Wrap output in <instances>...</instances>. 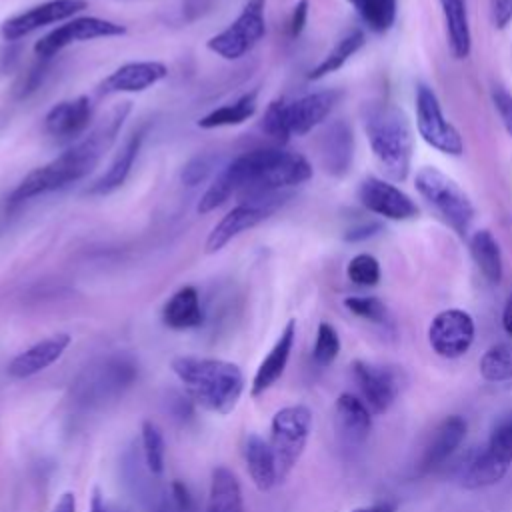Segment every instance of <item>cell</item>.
<instances>
[{
	"mask_svg": "<svg viewBox=\"0 0 512 512\" xmlns=\"http://www.w3.org/2000/svg\"><path fill=\"white\" fill-rule=\"evenodd\" d=\"M294 340H296V320H288L284 330L280 332L278 340L274 342L270 352L260 362V366H258L254 378H252L250 396L256 398V396L264 394L268 388H272L280 380V376L286 370Z\"/></svg>",
	"mask_w": 512,
	"mask_h": 512,
	"instance_id": "7402d4cb",
	"label": "cell"
},
{
	"mask_svg": "<svg viewBox=\"0 0 512 512\" xmlns=\"http://www.w3.org/2000/svg\"><path fill=\"white\" fill-rule=\"evenodd\" d=\"M474 318L462 308H446L438 312L428 326L430 348L442 358L464 356L474 342Z\"/></svg>",
	"mask_w": 512,
	"mask_h": 512,
	"instance_id": "4fadbf2b",
	"label": "cell"
},
{
	"mask_svg": "<svg viewBox=\"0 0 512 512\" xmlns=\"http://www.w3.org/2000/svg\"><path fill=\"white\" fill-rule=\"evenodd\" d=\"M312 432V412L304 404L280 408L270 424V448L276 458L278 480L282 482L298 464Z\"/></svg>",
	"mask_w": 512,
	"mask_h": 512,
	"instance_id": "52a82bcc",
	"label": "cell"
},
{
	"mask_svg": "<svg viewBox=\"0 0 512 512\" xmlns=\"http://www.w3.org/2000/svg\"><path fill=\"white\" fill-rule=\"evenodd\" d=\"M216 162H218V160H216V156H212V154H198V156L190 158V160L184 164V168H182V174H180L182 182H184L186 186H198L200 182H204V180L212 174Z\"/></svg>",
	"mask_w": 512,
	"mask_h": 512,
	"instance_id": "ab89813d",
	"label": "cell"
},
{
	"mask_svg": "<svg viewBox=\"0 0 512 512\" xmlns=\"http://www.w3.org/2000/svg\"><path fill=\"white\" fill-rule=\"evenodd\" d=\"M140 442H142V458H144L146 470L152 476H160L164 472L166 444H164L162 430L152 420H144Z\"/></svg>",
	"mask_w": 512,
	"mask_h": 512,
	"instance_id": "e575fe53",
	"label": "cell"
},
{
	"mask_svg": "<svg viewBox=\"0 0 512 512\" xmlns=\"http://www.w3.org/2000/svg\"><path fill=\"white\" fill-rule=\"evenodd\" d=\"M466 428H468V424L462 416H458V414L446 416L436 426V430L432 432L430 440L426 442V446L422 450V456L418 462L420 472H430V470L442 466L456 452V448L464 442Z\"/></svg>",
	"mask_w": 512,
	"mask_h": 512,
	"instance_id": "d6986e66",
	"label": "cell"
},
{
	"mask_svg": "<svg viewBox=\"0 0 512 512\" xmlns=\"http://www.w3.org/2000/svg\"><path fill=\"white\" fill-rule=\"evenodd\" d=\"M336 426L348 446L362 444L372 430V412L358 396L344 392L336 400Z\"/></svg>",
	"mask_w": 512,
	"mask_h": 512,
	"instance_id": "cb8c5ba5",
	"label": "cell"
},
{
	"mask_svg": "<svg viewBox=\"0 0 512 512\" xmlns=\"http://www.w3.org/2000/svg\"><path fill=\"white\" fill-rule=\"evenodd\" d=\"M352 374L362 392V400L372 414H384L400 392L398 372L388 366L354 360Z\"/></svg>",
	"mask_w": 512,
	"mask_h": 512,
	"instance_id": "9a60e30c",
	"label": "cell"
},
{
	"mask_svg": "<svg viewBox=\"0 0 512 512\" xmlns=\"http://www.w3.org/2000/svg\"><path fill=\"white\" fill-rule=\"evenodd\" d=\"M312 176V164L298 152L284 148H256L234 158L206 188L196 210L208 214L222 206L230 196L242 200L282 194Z\"/></svg>",
	"mask_w": 512,
	"mask_h": 512,
	"instance_id": "6da1fadb",
	"label": "cell"
},
{
	"mask_svg": "<svg viewBox=\"0 0 512 512\" xmlns=\"http://www.w3.org/2000/svg\"><path fill=\"white\" fill-rule=\"evenodd\" d=\"M172 370L196 404L220 416L230 414L244 392V374L228 360L178 356Z\"/></svg>",
	"mask_w": 512,
	"mask_h": 512,
	"instance_id": "3957f363",
	"label": "cell"
},
{
	"mask_svg": "<svg viewBox=\"0 0 512 512\" xmlns=\"http://www.w3.org/2000/svg\"><path fill=\"white\" fill-rule=\"evenodd\" d=\"M440 6H442V18H444L450 52L458 60L468 58L472 50V34H470L466 0H440Z\"/></svg>",
	"mask_w": 512,
	"mask_h": 512,
	"instance_id": "f1b7e54d",
	"label": "cell"
},
{
	"mask_svg": "<svg viewBox=\"0 0 512 512\" xmlns=\"http://www.w3.org/2000/svg\"><path fill=\"white\" fill-rule=\"evenodd\" d=\"M418 194L460 234L466 236L474 220V206L468 194L436 166H424L414 176Z\"/></svg>",
	"mask_w": 512,
	"mask_h": 512,
	"instance_id": "8992f818",
	"label": "cell"
},
{
	"mask_svg": "<svg viewBox=\"0 0 512 512\" xmlns=\"http://www.w3.org/2000/svg\"><path fill=\"white\" fill-rule=\"evenodd\" d=\"M266 0H248L238 18L206 42V48L224 60H238L248 54L266 34Z\"/></svg>",
	"mask_w": 512,
	"mask_h": 512,
	"instance_id": "9c48e42d",
	"label": "cell"
},
{
	"mask_svg": "<svg viewBox=\"0 0 512 512\" xmlns=\"http://www.w3.org/2000/svg\"><path fill=\"white\" fill-rule=\"evenodd\" d=\"M502 328L508 336H512V296L506 300L502 310Z\"/></svg>",
	"mask_w": 512,
	"mask_h": 512,
	"instance_id": "681fc988",
	"label": "cell"
},
{
	"mask_svg": "<svg viewBox=\"0 0 512 512\" xmlns=\"http://www.w3.org/2000/svg\"><path fill=\"white\" fill-rule=\"evenodd\" d=\"M346 276L356 286H376L380 280V264L372 254H356L346 266Z\"/></svg>",
	"mask_w": 512,
	"mask_h": 512,
	"instance_id": "8d00e7d4",
	"label": "cell"
},
{
	"mask_svg": "<svg viewBox=\"0 0 512 512\" xmlns=\"http://www.w3.org/2000/svg\"><path fill=\"white\" fill-rule=\"evenodd\" d=\"M286 100L284 98H278V100H272L266 108V114H264V120H262V130L278 140L280 144H286L290 140V132H288V126H286Z\"/></svg>",
	"mask_w": 512,
	"mask_h": 512,
	"instance_id": "f35d334b",
	"label": "cell"
},
{
	"mask_svg": "<svg viewBox=\"0 0 512 512\" xmlns=\"http://www.w3.org/2000/svg\"><path fill=\"white\" fill-rule=\"evenodd\" d=\"M138 378V362L126 352H114L86 366L72 384V402L84 410L106 408L120 400Z\"/></svg>",
	"mask_w": 512,
	"mask_h": 512,
	"instance_id": "5b68a950",
	"label": "cell"
},
{
	"mask_svg": "<svg viewBox=\"0 0 512 512\" xmlns=\"http://www.w3.org/2000/svg\"><path fill=\"white\" fill-rule=\"evenodd\" d=\"M286 194H272V196H262L256 200H242L238 206L228 210L210 230L204 250L206 254H216L222 250L232 238L238 234L252 230L260 222H264L282 202Z\"/></svg>",
	"mask_w": 512,
	"mask_h": 512,
	"instance_id": "8fae6325",
	"label": "cell"
},
{
	"mask_svg": "<svg viewBox=\"0 0 512 512\" xmlns=\"http://www.w3.org/2000/svg\"><path fill=\"white\" fill-rule=\"evenodd\" d=\"M162 320L172 330H188L202 324L204 314L200 306V296L194 286H184L170 296L164 304Z\"/></svg>",
	"mask_w": 512,
	"mask_h": 512,
	"instance_id": "83f0119b",
	"label": "cell"
},
{
	"mask_svg": "<svg viewBox=\"0 0 512 512\" xmlns=\"http://www.w3.org/2000/svg\"><path fill=\"white\" fill-rule=\"evenodd\" d=\"M214 2H216V0H186L184 12L188 14L190 10H194V16H192V20H194V18L202 16L204 12H208V10L214 6Z\"/></svg>",
	"mask_w": 512,
	"mask_h": 512,
	"instance_id": "7dc6e473",
	"label": "cell"
},
{
	"mask_svg": "<svg viewBox=\"0 0 512 512\" xmlns=\"http://www.w3.org/2000/svg\"><path fill=\"white\" fill-rule=\"evenodd\" d=\"M362 124L382 172L390 180H406L412 164L414 138L404 110L392 102H370L362 110Z\"/></svg>",
	"mask_w": 512,
	"mask_h": 512,
	"instance_id": "277c9868",
	"label": "cell"
},
{
	"mask_svg": "<svg viewBox=\"0 0 512 512\" xmlns=\"http://www.w3.org/2000/svg\"><path fill=\"white\" fill-rule=\"evenodd\" d=\"M306 20H308V0H300L294 10H292V16H290V36L296 38L302 34L304 26H306Z\"/></svg>",
	"mask_w": 512,
	"mask_h": 512,
	"instance_id": "f6af8a7d",
	"label": "cell"
},
{
	"mask_svg": "<svg viewBox=\"0 0 512 512\" xmlns=\"http://www.w3.org/2000/svg\"><path fill=\"white\" fill-rule=\"evenodd\" d=\"M90 512H132L128 506L114 502L110 498H106L98 488L92 492V500H90Z\"/></svg>",
	"mask_w": 512,
	"mask_h": 512,
	"instance_id": "7bdbcfd3",
	"label": "cell"
},
{
	"mask_svg": "<svg viewBox=\"0 0 512 512\" xmlns=\"http://www.w3.org/2000/svg\"><path fill=\"white\" fill-rule=\"evenodd\" d=\"M380 230H382V226L378 222H364V224H358V226L350 228L344 234V240L346 242H362V240H368V238L376 236Z\"/></svg>",
	"mask_w": 512,
	"mask_h": 512,
	"instance_id": "ee69618b",
	"label": "cell"
},
{
	"mask_svg": "<svg viewBox=\"0 0 512 512\" xmlns=\"http://www.w3.org/2000/svg\"><path fill=\"white\" fill-rule=\"evenodd\" d=\"M492 104L502 120L504 130L508 132V136H512V94L502 86H494L492 88Z\"/></svg>",
	"mask_w": 512,
	"mask_h": 512,
	"instance_id": "60d3db41",
	"label": "cell"
},
{
	"mask_svg": "<svg viewBox=\"0 0 512 512\" xmlns=\"http://www.w3.org/2000/svg\"><path fill=\"white\" fill-rule=\"evenodd\" d=\"M344 306L358 318H364L374 324L386 322V306L380 298L376 296H348L344 298Z\"/></svg>",
	"mask_w": 512,
	"mask_h": 512,
	"instance_id": "74e56055",
	"label": "cell"
},
{
	"mask_svg": "<svg viewBox=\"0 0 512 512\" xmlns=\"http://www.w3.org/2000/svg\"><path fill=\"white\" fill-rule=\"evenodd\" d=\"M320 156L324 170L332 176H344L354 158L352 130L344 120L332 122L320 138Z\"/></svg>",
	"mask_w": 512,
	"mask_h": 512,
	"instance_id": "603a6c76",
	"label": "cell"
},
{
	"mask_svg": "<svg viewBox=\"0 0 512 512\" xmlns=\"http://www.w3.org/2000/svg\"><path fill=\"white\" fill-rule=\"evenodd\" d=\"M52 512H76V498H74V494L72 492H64L58 498V502L52 508Z\"/></svg>",
	"mask_w": 512,
	"mask_h": 512,
	"instance_id": "c3c4849f",
	"label": "cell"
},
{
	"mask_svg": "<svg viewBox=\"0 0 512 512\" xmlns=\"http://www.w3.org/2000/svg\"><path fill=\"white\" fill-rule=\"evenodd\" d=\"M244 460L248 474L252 482L256 484L258 490H270L276 486L278 480V468H276V458L270 448V442L264 440L258 434H248L244 442Z\"/></svg>",
	"mask_w": 512,
	"mask_h": 512,
	"instance_id": "d4e9b609",
	"label": "cell"
},
{
	"mask_svg": "<svg viewBox=\"0 0 512 512\" xmlns=\"http://www.w3.org/2000/svg\"><path fill=\"white\" fill-rule=\"evenodd\" d=\"M396 508H398V504L394 500H380L370 506H358L352 512H396Z\"/></svg>",
	"mask_w": 512,
	"mask_h": 512,
	"instance_id": "bcb514c9",
	"label": "cell"
},
{
	"mask_svg": "<svg viewBox=\"0 0 512 512\" xmlns=\"http://www.w3.org/2000/svg\"><path fill=\"white\" fill-rule=\"evenodd\" d=\"M130 106L122 104L114 108L108 118L94 128L88 136L66 148L60 156L50 160L48 164L32 170L24 176V180L10 194V204H20L34 196H42L54 190H60L76 180L88 176L104 156V152L112 146Z\"/></svg>",
	"mask_w": 512,
	"mask_h": 512,
	"instance_id": "7a4b0ae2",
	"label": "cell"
},
{
	"mask_svg": "<svg viewBox=\"0 0 512 512\" xmlns=\"http://www.w3.org/2000/svg\"><path fill=\"white\" fill-rule=\"evenodd\" d=\"M88 6L86 0H48L42 2L38 6H32L30 10H24L16 16L6 18L0 24V36L4 40H20L28 34H32L34 30L60 22V20H68L74 14L82 12Z\"/></svg>",
	"mask_w": 512,
	"mask_h": 512,
	"instance_id": "5bb4252c",
	"label": "cell"
},
{
	"mask_svg": "<svg viewBox=\"0 0 512 512\" xmlns=\"http://www.w3.org/2000/svg\"><path fill=\"white\" fill-rule=\"evenodd\" d=\"M126 26L96 18V16H82V18H72L66 24L54 28L34 44V54L40 58H50L64 50L66 46L74 42H86V40H96V38H114V36H124Z\"/></svg>",
	"mask_w": 512,
	"mask_h": 512,
	"instance_id": "7c38bea8",
	"label": "cell"
},
{
	"mask_svg": "<svg viewBox=\"0 0 512 512\" xmlns=\"http://www.w3.org/2000/svg\"><path fill=\"white\" fill-rule=\"evenodd\" d=\"M372 32H386L396 20V0H348Z\"/></svg>",
	"mask_w": 512,
	"mask_h": 512,
	"instance_id": "836d02e7",
	"label": "cell"
},
{
	"mask_svg": "<svg viewBox=\"0 0 512 512\" xmlns=\"http://www.w3.org/2000/svg\"><path fill=\"white\" fill-rule=\"evenodd\" d=\"M358 198L368 212L384 216L388 220H410L418 214L416 202L404 190L376 176H368L362 180L358 188Z\"/></svg>",
	"mask_w": 512,
	"mask_h": 512,
	"instance_id": "2e32d148",
	"label": "cell"
},
{
	"mask_svg": "<svg viewBox=\"0 0 512 512\" xmlns=\"http://www.w3.org/2000/svg\"><path fill=\"white\" fill-rule=\"evenodd\" d=\"M256 96H258L256 90L242 94L232 104H224V106L208 112L206 116H202L198 120V126L204 130H212V128H222V126H238V124L246 122L248 118H252L256 114V106H258Z\"/></svg>",
	"mask_w": 512,
	"mask_h": 512,
	"instance_id": "1f68e13d",
	"label": "cell"
},
{
	"mask_svg": "<svg viewBox=\"0 0 512 512\" xmlns=\"http://www.w3.org/2000/svg\"><path fill=\"white\" fill-rule=\"evenodd\" d=\"M416 128L422 140L438 152L450 156H460L464 152L460 132L446 120L438 96L426 84L416 88Z\"/></svg>",
	"mask_w": 512,
	"mask_h": 512,
	"instance_id": "30bf717a",
	"label": "cell"
},
{
	"mask_svg": "<svg viewBox=\"0 0 512 512\" xmlns=\"http://www.w3.org/2000/svg\"><path fill=\"white\" fill-rule=\"evenodd\" d=\"M168 76V68L156 60L144 62H128L110 72L102 84V94H128V92H144L150 86L158 84Z\"/></svg>",
	"mask_w": 512,
	"mask_h": 512,
	"instance_id": "ac0fdd59",
	"label": "cell"
},
{
	"mask_svg": "<svg viewBox=\"0 0 512 512\" xmlns=\"http://www.w3.org/2000/svg\"><path fill=\"white\" fill-rule=\"evenodd\" d=\"M340 100L338 90H318L296 100H286V126L290 136H304L320 126Z\"/></svg>",
	"mask_w": 512,
	"mask_h": 512,
	"instance_id": "e0dca14e",
	"label": "cell"
},
{
	"mask_svg": "<svg viewBox=\"0 0 512 512\" xmlns=\"http://www.w3.org/2000/svg\"><path fill=\"white\" fill-rule=\"evenodd\" d=\"M470 254H472L478 270L482 272V276L490 284H500L502 274H504L502 252H500L498 240L494 238V234L490 230L482 228L470 236Z\"/></svg>",
	"mask_w": 512,
	"mask_h": 512,
	"instance_id": "f546056e",
	"label": "cell"
},
{
	"mask_svg": "<svg viewBox=\"0 0 512 512\" xmlns=\"http://www.w3.org/2000/svg\"><path fill=\"white\" fill-rule=\"evenodd\" d=\"M204 512H244L242 488L236 474L226 466H216L210 476L208 502Z\"/></svg>",
	"mask_w": 512,
	"mask_h": 512,
	"instance_id": "4316f807",
	"label": "cell"
},
{
	"mask_svg": "<svg viewBox=\"0 0 512 512\" xmlns=\"http://www.w3.org/2000/svg\"><path fill=\"white\" fill-rule=\"evenodd\" d=\"M480 376L488 382L512 380V342L490 346L480 358Z\"/></svg>",
	"mask_w": 512,
	"mask_h": 512,
	"instance_id": "d6a6232c",
	"label": "cell"
},
{
	"mask_svg": "<svg viewBox=\"0 0 512 512\" xmlns=\"http://www.w3.org/2000/svg\"><path fill=\"white\" fill-rule=\"evenodd\" d=\"M340 352V336L336 328L328 322H320L316 330V340L312 348V360L316 366H328L336 360Z\"/></svg>",
	"mask_w": 512,
	"mask_h": 512,
	"instance_id": "d590c367",
	"label": "cell"
},
{
	"mask_svg": "<svg viewBox=\"0 0 512 512\" xmlns=\"http://www.w3.org/2000/svg\"><path fill=\"white\" fill-rule=\"evenodd\" d=\"M490 16L496 28H506L512 22V0H490Z\"/></svg>",
	"mask_w": 512,
	"mask_h": 512,
	"instance_id": "b9f144b4",
	"label": "cell"
},
{
	"mask_svg": "<svg viewBox=\"0 0 512 512\" xmlns=\"http://www.w3.org/2000/svg\"><path fill=\"white\" fill-rule=\"evenodd\" d=\"M366 42V36L360 28L348 30L336 44L334 48L308 72V80H320L336 70H340L350 56H354Z\"/></svg>",
	"mask_w": 512,
	"mask_h": 512,
	"instance_id": "4dcf8cb0",
	"label": "cell"
},
{
	"mask_svg": "<svg viewBox=\"0 0 512 512\" xmlns=\"http://www.w3.org/2000/svg\"><path fill=\"white\" fill-rule=\"evenodd\" d=\"M70 346V336L66 332L48 336L36 344H32L30 348H26L24 352H20L18 356L12 358V362L8 364V374L12 378H30L42 370H46L48 366H52Z\"/></svg>",
	"mask_w": 512,
	"mask_h": 512,
	"instance_id": "44dd1931",
	"label": "cell"
},
{
	"mask_svg": "<svg viewBox=\"0 0 512 512\" xmlns=\"http://www.w3.org/2000/svg\"><path fill=\"white\" fill-rule=\"evenodd\" d=\"M142 140H144V128L136 130V132L124 142V146L120 148V152H118V154L114 156V160L110 162L108 170L88 188V194L104 196V194H110V192L118 190V188L126 182V178H128V174H130V170H132V166H134V160H136V156H138V152H140Z\"/></svg>",
	"mask_w": 512,
	"mask_h": 512,
	"instance_id": "484cf974",
	"label": "cell"
},
{
	"mask_svg": "<svg viewBox=\"0 0 512 512\" xmlns=\"http://www.w3.org/2000/svg\"><path fill=\"white\" fill-rule=\"evenodd\" d=\"M90 120H92L90 98L76 96L72 100H62L54 104L44 118V128L54 138L70 140L84 134Z\"/></svg>",
	"mask_w": 512,
	"mask_h": 512,
	"instance_id": "ffe728a7",
	"label": "cell"
},
{
	"mask_svg": "<svg viewBox=\"0 0 512 512\" xmlns=\"http://www.w3.org/2000/svg\"><path fill=\"white\" fill-rule=\"evenodd\" d=\"M512 464V414L502 418L486 446L470 460L460 476V484L468 490H478L500 482Z\"/></svg>",
	"mask_w": 512,
	"mask_h": 512,
	"instance_id": "ba28073f",
	"label": "cell"
}]
</instances>
